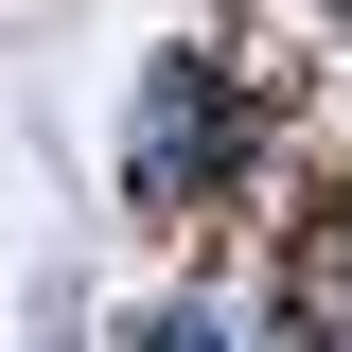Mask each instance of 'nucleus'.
I'll return each mask as SVG.
<instances>
[{
	"mask_svg": "<svg viewBox=\"0 0 352 352\" xmlns=\"http://www.w3.org/2000/svg\"><path fill=\"white\" fill-rule=\"evenodd\" d=\"M212 159H229V88L194 71V53H176V71L141 88V141H124V194H141V212H194V194H212Z\"/></svg>",
	"mask_w": 352,
	"mask_h": 352,
	"instance_id": "f257e3e1",
	"label": "nucleus"
},
{
	"mask_svg": "<svg viewBox=\"0 0 352 352\" xmlns=\"http://www.w3.org/2000/svg\"><path fill=\"white\" fill-rule=\"evenodd\" d=\"M141 352H229V335H212V317H141Z\"/></svg>",
	"mask_w": 352,
	"mask_h": 352,
	"instance_id": "f03ea898",
	"label": "nucleus"
}]
</instances>
